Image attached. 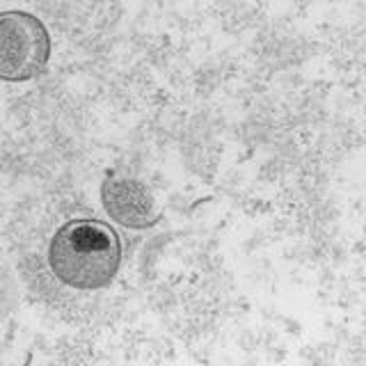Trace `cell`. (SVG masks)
<instances>
[{"label": "cell", "mask_w": 366, "mask_h": 366, "mask_svg": "<svg viewBox=\"0 0 366 366\" xmlns=\"http://www.w3.org/2000/svg\"><path fill=\"white\" fill-rule=\"evenodd\" d=\"M122 263V240L101 220L64 222L51 238L49 266L62 284L78 291H97L108 286Z\"/></svg>", "instance_id": "obj_1"}, {"label": "cell", "mask_w": 366, "mask_h": 366, "mask_svg": "<svg viewBox=\"0 0 366 366\" xmlns=\"http://www.w3.org/2000/svg\"><path fill=\"white\" fill-rule=\"evenodd\" d=\"M51 57L44 23L28 11H0V80L26 83L37 78Z\"/></svg>", "instance_id": "obj_2"}, {"label": "cell", "mask_w": 366, "mask_h": 366, "mask_svg": "<svg viewBox=\"0 0 366 366\" xmlns=\"http://www.w3.org/2000/svg\"><path fill=\"white\" fill-rule=\"evenodd\" d=\"M101 202L114 222L129 229H147L160 220L154 192L137 179H108L101 186Z\"/></svg>", "instance_id": "obj_3"}]
</instances>
